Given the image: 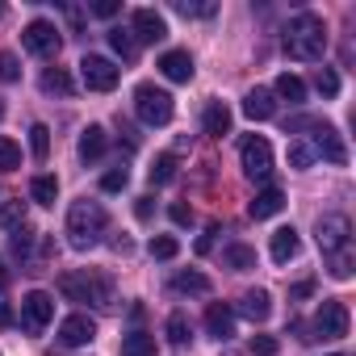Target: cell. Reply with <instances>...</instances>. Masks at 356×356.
<instances>
[{
	"instance_id": "52a82bcc",
	"label": "cell",
	"mask_w": 356,
	"mask_h": 356,
	"mask_svg": "<svg viewBox=\"0 0 356 356\" xmlns=\"http://www.w3.org/2000/svg\"><path fill=\"white\" fill-rule=\"evenodd\" d=\"M310 339H343L348 335V306L343 302H323L318 306V314H314V323H310Z\"/></svg>"
},
{
	"instance_id": "ac0fdd59",
	"label": "cell",
	"mask_w": 356,
	"mask_h": 356,
	"mask_svg": "<svg viewBox=\"0 0 356 356\" xmlns=\"http://www.w3.org/2000/svg\"><path fill=\"white\" fill-rule=\"evenodd\" d=\"M243 113H248L252 122H268V118L277 113L273 92H268V88H252V92H248V101H243Z\"/></svg>"
},
{
	"instance_id": "7402d4cb",
	"label": "cell",
	"mask_w": 356,
	"mask_h": 356,
	"mask_svg": "<svg viewBox=\"0 0 356 356\" xmlns=\"http://www.w3.org/2000/svg\"><path fill=\"white\" fill-rule=\"evenodd\" d=\"M38 84H42V92H55V97H72V92H76V80H72L63 67H47Z\"/></svg>"
},
{
	"instance_id": "8fae6325",
	"label": "cell",
	"mask_w": 356,
	"mask_h": 356,
	"mask_svg": "<svg viewBox=\"0 0 356 356\" xmlns=\"http://www.w3.org/2000/svg\"><path fill=\"white\" fill-rule=\"evenodd\" d=\"M310 126H314V138H310L314 155H323L327 163H348V147H343V138H339L331 126H323V122H310Z\"/></svg>"
},
{
	"instance_id": "bcb514c9",
	"label": "cell",
	"mask_w": 356,
	"mask_h": 356,
	"mask_svg": "<svg viewBox=\"0 0 356 356\" xmlns=\"http://www.w3.org/2000/svg\"><path fill=\"white\" fill-rule=\"evenodd\" d=\"M310 293H314V281H298V285L289 289V298H293V302H302V298H310Z\"/></svg>"
},
{
	"instance_id": "74e56055",
	"label": "cell",
	"mask_w": 356,
	"mask_h": 356,
	"mask_svg": "<svg viewBox=\"0 0 356 356\" xmlns=\"http://www.w3.org/2000/svg\"><path fill=\"white\" fill-rule=\"evenodd\" d=\"M314 88H318L323 97H335V92H339V76H335L331 67H318V76H314Z\"/></svg>"
},
{
	"instance_id": "5bb4252c",
	"label": "cell",
	"mask_w": 356,
	"mask_h": 356,
	"mask_svg": "<svg viewBox=\"0 0 356 356\" xmlns=\"http://www.w3.org/2000/svg\"><path fill=\"white\" fill-rule=\"evenodd\" d=\"M134 34L143 38V42H163L168 38V22L155 13V9H134Z\"/></svg>"
},
{
	"instance_id": "9a60e30c",
	"label": "cell",
	"mask_w": 356,
	"mask_h": 356,
	"mask_svg": "<svg viewBox=\"0 0 356 356\" xmlns=\"http://www.w3.org/2000/svg\"><path fill=\"white\" fill-rule=\"evenodd\" d=\"M281 206H285V193L277 189V185H264L252 202H248V214L260 222V218H273V214H281Z\"/></svg>"
},
{
	"instance_id": "7dc6e473",
	"label": "cell",
	"mask_w": 356,
	"mask_h": 356,
	"mask_svg": "<svg viewBox=\"0 0 356 356\" xmlns=\"http://www.w3.org/2000/svg\"><path fill=\"white\" fill-rule=\"evenodd\" d=\"M9 289V268H5V260H0V293Z\"/></svg>"
},
{
	"instance_id": "4316f807",
	"label": "cell",
	"mask_w": 356,
	"mask_h": 356,
	"mask_svg": "<svg viewBox=\"0 0 356 356\" xmlns=\"http://www.w3.org/2000/svg\"><path fill=\"white\" fill-rule=\"evenodd\" d=\"M30 197H34L38 206H55L59 181H55V176H34V181H30Z\"/></svg>"
},
{
	"instance_id": "e0dca14e",
	"label": "cell",
	"mask_w": 356,
	"mask_h": 356,
	"mask_svg": "<svg viewBox=\"0 0 356 356\" xmlns=\"http://www.w3.org/2000/svg\"><path fill=\"white\" fill-rule=\"evenodd\" d=\"M268 252H273V260H277V264H289V260L302 252V239H298V231H293V227H281V231H273V243H268Z\"/></svg>"
},
{
	"instance_id": "cb8c5ba5",
	"label": "cell",
	"mask_w": 356,
	"mask_h": 356,
	"mask_svg": "<svg viewBox=\"0 0 356 356\" xmlns=\"http://www.w3.org/2000/svg\"><path fill=\"white\" fill-rule=\"evenodd\" d=\"M273 88H277V97H285L289 105H306V84H302V80H298L293 72H281Z\"/></svg>"
},
{
	"instance_id": "30bf717a",
	"label": "cell",
	"mask_w": 356,
	"mask_h": 356,
	"mask_svg": "<svg viewBox=\"0 0 356 356\" xmlns=\"http://www.w3.org/2000/svg\"><path fill=\"white\" fill-rule=\"evenodd\" d=\"M348 235H352V227H348V218L343 214H327V218H318V248H323V256H331V252H339V248H348Z\"/></svg>"
},
{
	"instance_id": "7bdbcfd3",
	"label": "cell",
	"mask_w": 356,
	"mask_h": 356,
	"mask_svg": "<svg viewBox=\"0 0 356 356\" xmlns=\"http://www.w3.org/2000/svg\"><path fill=\"white\" fill-rule=\"evenodd\" d=\"M168 218H172L176 227H189V222H193V210H189V206H181V202H176V206L168 210Z\"/></svg>"
},
{
	"instance_id": "ba28073f",
	"label": "cell",
	"mask_w": 356,
	"mask_h": 356,
	"mask_svg": "<svg viewBox=\"0 0 356 356\" xmlns=\"http://www.w3.org/2000/svg\"><path fill=\"white\" fill-rule=\"evenodd\" d=\"M80 80H84V88H92V92H109V88H118L122 67H113V63L101 59V55H84V59H80Z\"/></svg>"
},
{
	"instance_id": "f1b7e54d",
	"label": "cell",
	"mask_w": 356,
	"mask_h": 356,
	"mask_svg": "<svg viewBox=\"0 0 356 356\" xmlns=\"http://www.w3.org/2000/svg\"><path fill=\"white\" fill-rule=\"evenodd\" d=\"M0 227H5V231H22L26 227V206L22 202H5V206H0Z\"/></svg>"
},
{
	"instance_id": "9c48e42d",
	"label": "cell",
	"mask_w": 356,
	"mask_h": 356,
	"mask_svg": "<svg viewBox=\"0 0 356 356\" xmlns=\"http://www.w3.org/2000/svg\"><path fill=\"white\" fill-rule=\"evenodd\" d=\"M22 38H26V51H30V55H55V51H59V42H63V38H59V30H55V22H47V17L30 22Z\"/></svg>"
},
{
	"instance_id": "7a4b0ae2",
	"label": "cell",
	"mask_w": 356,
	"mask_h": 356,
	"mask_svg": "<svg viewBox=\"0 0 356 356\" xmlns=\"http://www.w3.org/2000/svg\"><path fill=\"white\" fill-rule=\"evenodd\" d=\"M59 293L67 302H84V306H97V310L113 306V281L101 277V273H63L59 277Z\"/></svg>"
},
{
	"instance_id": "f35d334b",
	"label": "cell",
	"mask_w": 356,
	"mask_h": 356,
	"mask_svg": "<svg viewBox=\"0 0 356 356\" xmlns=\"http://www.w3.org/2000/svg\"><path fill=\"white\" fill-rule=\"evenodd\" d=\"M0 80H22V63H17V55H9V51H0Z\"/></svg>"
},
{
	"instance_id": "60d3db41",
	"label": "cell",
	"mask_w": 356,
	"mask_h": 356,
	"mask_svg": "<svg viewBox=\"0 0 356 356\" xmlns=\"http://www.w3.org/2000/svg\"><path fill=\"white\" fill-rule=\"evenodd\" d=\"M176 9L185 17H214V5H189V0H176Z\"/></svg>"
},
{
	"instance_id": "d6986e66",
	"label": "cell",
	"mask_w": 356,
	"mask_h": 356,
	"mask_svg": "<svg viewBox=\"0 0 356 356\" xmlns=\"http://www.w3.org/2000/svg\"><path fill=\"white\" fill-rule=\"evenodd\" d=\"M105 147H109V134H105L101 126H88V130L80 134V159H84V163H97V159L105 155Z\"/></svg>"
},
{
	"instance_id": "603a6c76",
	"label": "cell",
	"mask_w": 356,
	"mask_h": 356,
	"mask_svg": "<svg viewBox=\"0 0 356 356\" xmlns=\"http://www.w3.org/2000/svg\"><path fill=\"white\" fill-rule=\"evenodd\" d=\"M239 310H243L252 323H264V318L273 314V302H268V293H264V289H252V293H243Z\"/></svg>"
},
{
	"instance_id": "484cf974",
	"label": "cell",
	"mask_w": 356,
	"mask_h": 356,
	"mask_svg": "<svg viewBox=\"0 0 356 356\" xmlns=\"http://www.w3.org/2000/svg\"><path fill=\"white\" fill-rule=\"evenodd\" d=\"M122 356H155V335L130 331V335L122 339Z\"/></svg>"
},
{
	"instance_id": "44dd1931",
	"label": "cell",
	"mask_w": 356,
	"mask_h": 356,
	"mask_svg": "<svg viewBox=\"0 0 356 356\" xmlns=\"http://www.w3.org/2000/svg\"><path fill=\"white\" fill-rule=\"evenodd\" d=\"M202 126H206V134H214V138L231 134V109H227L222 101H210V105H206V118H202Z\"/></svg>"
},
{
	"instance_id": "277c9868",
	"label": "cell",
	"mask_w": 356,
	"mask_h": 356,
	"mask_svg": "<svg viewBox=\"0 0 356 356\" xmlns=\"http://www.w3.org/2000/svg\"><path fill=\"white\" fill-rule=\"evenodd\" d=\"M134 113L143 126H168L172 113H176V101L168 88H155V84H138L134 88Z\"/></svg>"
},
{
	"instance_id": "e575fe53",
	"label": "cell",
	"mask_w": 356,
	"mask_h": 356,
	"mask_svg": "<svg viewBox=\"0 0 356 356\" xmlns=\"http://www.w3.org/2000/svg\"><path fill=\"white\" fill-rule=\"evenodd\" d=\"M147 252H151V256H155V260H172V256H176V252H181V243H176V239H172V235H155V239H151V248H147Z\"/></svg>"
},
{
	"instance_id": "ee69618b",
	"label": "cell",
	"mask_w": 356,
	"mask_h": 356,
	"mask_svg": "<svg viewBox=\"0 0 356 356\" xmlns=\"http://www.w3.org/2000/svg\"><path fill=\"white\" fill-rule=\"evenodd\" d=\"M134 214H138V222H151V214H155V202H151V197H138V202H134Z\"/></svg>"
},
{
	"instance_id": "5b68a950",
	"label": "cell",
	"mask_w": 356,
	"mask_h": 356,
	"mask_svg": "<svg viewBox=\"0 0 356 356\" xmlns=\"http://www.w3.org/2000/svg\"><path fill=\"white\" fill-rule=\"evenodd\" d=\"M239 159H243V172L252 176V181H268L273 176V147H268V138L248 134L239 143Z\"/></svg>"
},
{
	"instance_id": "d6a6232c",
	"label": "cell",
	"mask_w": 356,
	"mask_h": 356,
	"mask_svg": "<svg viewBox=\"0 0 356 356\" xmlns=\"http://www.w3.org/2000/svg\"><path fill=\"white\" fill-rule=\"evenodd\" d=\"M30 151H34V159H47L51 155V130L38 122V126H30Z\"/></svg>"
},
{
	"instance_id": "d4e9b609",
	"label": "cell",
	"mask_w": 356,
	"mask_h": 356,
	"mask_svg": "<svg viewBox=\"0 0 356 356\" xmlns=\"http://www.w3.org/2000/svg\"><path fill=\"white\" fill-rule=\"evenodd\" d=\"M222 260H227V268L248 273V268H256V248H248V243H227Z\"/></svg>"
},
{
	"instance_id": "b9f144b4",
	"label": "cell",
	"mask_w": 356,
	"mask_h": 356,
	"mask_svg": "<svg viewBox=\"0 0 356 356\" xmlns=\"http://www.w3.org/2000/svg\"><path fill=\"white\" fill-rule=\"evenodd\" d=\"M118 13H122L118 0H97V5H92V17H105V22H109V17H118Z\"/></svg>"
},
{
	"instance_id": "d590c367",
	"label": "cell",
	"mask_w": 356,
	"mask_h": 356,
	"mask_svg": "<svg viewBox=\"0 0 356 356\" xmlns=\"http://www.w3.org/2000/svg\"><path fill=\"white\" fill-rule=\"evenodd\" d=\"M126 185H130V172H126V168H109V172L101 176V189H105V193H122Z\"/></svg>"
},
{
	"instance_id": "7c38bea8",
	"label": "cell",
	"mask_w": 356,
	"mask_h": 356,
	"mask_svg": "<svg viewBox=\"0 0 356 356\" xmlns=\"http://www.w3.org/2000/svg\"><path fill=\"white\" fill-rule=\"evenodd\" d=\"M97 339V323L88 318V314H67L63 323H59V343L63 348H84V343H92Z\"/></svg>"
},
{
	"instance_id": "f907efd6",
	"label": "cell",
	"mask_w": 356,
	"mask_h": 356,
	"mask_svg": "<svg viewBox=\"0 0 356 356\" xmlns=\"http://www.w3.org/2000/svg\"><path fill=\"white\" fill-rule=\"evenodd\" d=\"M0 13H5V5H0Z\"/></svg>"
},
{
	"instance_id": "c3c4849f",
	"label": "cell",
	"mask_w": 356,
	"mask_h": 356,
	"mask_svg": "<svg viewBox=\"0 0 356 356\" xmlns=\"http://www.w3.org/2000/svg\"><path fill=\"white\" fill-rule=\"evenodd\" d=\"M9 323H13V314H9V306H5V302H0V327H9Z\"/></svg>"
},
{
	"instance_id": "f546056e",
	"label": "cell",
	"mask_w": 356,
	"mask_h": 356,
	"mask_svg": "<svg viewBox=\"0 0 356 356\" xmlns=\"http://www.w3.org/2000/svg\"><path fill=\"white\" fill-rule=\"evenodd\" d=\"M17 168H22V147L0 134V172H17Z\"/></svg>"
},
{
	"instance_id": "f6af8a7d",
	"label": "cell",
	"mask_w": 356,
	"mask_h": 356,
	"mask_svg": "<svg viewBox=\"0 0 356 356\" xmlns=\"http://www.w3.org/2000/svg\"><path fill=\"white\" fill-rule=\"evenodd\" d=\"M13 252H17V256H26V252H30V231H26V227H22V231H13Z\"/></svg>"
},
{
	"instance_id": "ffe728a7",
	"label": "cell",
	"mask_w": 356,
	"mask_h": 356,
	"mask_svg": "<svg viewBox=\"0 0 356 356\" xmlns=\"http://www.w3.org/2000/svg\"><path fill=\"white\" fill-rule=\"evenodd\" d=\"M214 285H210V277L206 273H176L172 277V293H189V298H202V293H210Z\"/></svg>"
},
{
	"instance_id": "4fadbf2b",
	"label": "cell",
	"mask_w": 356,
	"mask_h": 356,
	"mask_svg": "<svg viewBox=\"0 0 356 356\" xmlns=\"http://www.w3.org/2000/svg\"><path fill=\"white\" fill-rule=\"evenodd\" d=\"M159 72H163L172 84H189V80H193V55H189V51H163V55H159Z\"/></svg>"
},
{
	"instance_id": "681fc988",
	"label": "cell",
	"mask_w": 356,
	"mask_h": 356,
	"mask_svg": "<svg viewBox=\"0 0 356 356\" xmlns=\"http://www.w3.org/2000/svg\"><path fill=\"white\" fill-rule=\"evenodd\" d=\"M0 118H5V105H0Z\"/></svg>"
},
{
	"instance_id": "8d00e7d4",
	"label": "cell",
	"mask_w": 356,
	"mask_h": 356,
	"mask_svg": "<svg viewBox=\"0 0 356 356\" xmlns=\"http://www.w3.org/2000/svg\"><path fill=\"white\" fill-rule=\"evenodd\" d=\"M331 277H335V281H348V277H352V252H348V248L331 252Z\"/></svg>"
},
{
	"instance_id": "4dcf8cb0",
	"label": "cell",
	"mask_w": 356,
	"mask_h": 356,
	"mask_svg": "<svg viewBox=\"0 0 356 356\" xmlns=\"http://www.w3.org/2000/svg\"><path fill=\"white\" fill-rule=\"evenodd\" d=\"M189 339H193V331H189V318H185V314H172V318H168V343L185 348Z\"/></svg>"
},
{
	"instance_id": "1f68e13d",
	"label": "cell",
	"mask_w": 356,
	"mask_h": 356,
	"mask_svg": "<svg viewBox=\"0 0 356 356\" xmlns=\"http://www.w3.org/2000/svg\"><path fill=\"white\" fill-rule=\"evenodd\" d=\"M314 159H318V155H314V147H310V143H302V138H298V143H289V168L306 172Z\"/></svg>"
},
{
	"instance_id": "3957f363",
	"label": "cell",
	"mask_w": 356,
	"mask_h": 356,
	"mask_svg": "<svg viewBox=\"0 0 356 356\" xmlns=\"http://www.w3.org/2000/svg\"><path fill=\"white\" fill-rule=\"evenodd\" d=\"M105 222L109 218H105L101 202H76L67 210V239H72V248H80V252L97 248L101 235H105Z\"/></svg>"
},
{
	"instance_id": "2e32d148",
	"label": "cell",
	"mask_w": 356,
	"mask_h": 356,
	"mask_svg": "<svg viewBox=\"0 0 356 356\" xmlns=\"http://www.w3.org/2000/svg\"><path fill=\"white\" fill-rule=\"evenodd\" d=\"M206 331H210L214 339H231V335H235V310H231L227 302H214V306L206 310Z\"/></svg>"
},
{
	"instance_id": "8992f818",
	"label": "cell",
	"mask_w": 356,
	"mask_h": 356,
	"mask_svg": "<svg viewBox=\"0 0 356 356\" xmlns=\"http://www.w3.org/2000/svg\"><path fill=\"white\" fill-rule=\"evenodd\" d=\"M51 318H55V298H51L47 289H30V293L22 298V327H26L30 335H42Z\"/></svg>"
},
{
	"instance_id": "6da1fadb",
	"label": "cell",
	"mask_w": 356,
	"mask_h": 356,
	"mask_svg": "<svg viewBox=\"0 0 356 356\" xmlns=\"http://www.w3.org/2000/svg\"><path fill=\"white\" fill-rule=\"evenodd\" d=\"M285 51H289V59H298V63H318V59L327 55V26H323V17L298 13V17L285 26Z\"/></svg>"
},
{
	"instance_id": "ab89813d",
	"label": "cell",
	"mask_w": 356,
	"mask_h": 356,
	"mask_svg": "<svg viewBox=\"0 0 356 356\" xmlns=\"http://www.w3.org/2000/svg\"><path fill=\"white\" fill-rule=\"evenodd\" d=\"M277 348H281V339H273V335H256L252 339V352L256 356H277Z\"/></svg>"
},
{
	"instance_id": "83f0119b",
	"label": "cell",
	"mask_w": 356,
	"mask_h": 356,
	"mask_svg": "<svg viewBox=\"0 0 356 356\" xmlns=\"http://www.w3.org/2000/svg\"><path fill=\"white\" fill-rule=\"evenodd\" d=\"M109 47H113L122 59H134V55H138V42H134V34H130V30H122V26H113V30H109Z\"/></svg>"
},
{
	"instance_id": "836d02e7",
	"label": "cell",
	"mask_w": 356,
	"mask_h": 356,
	"mask_svg": "<svg viewBox=\"0 0 356 356\" xmlns=\"http://www.w3.org/2000/svg\"><path fill=\"white\" fill-rule=\"evenodd\" d=\"M172 176H176V155H159L151 163V185H168Z\"/></svg>"
}]
</instances>
